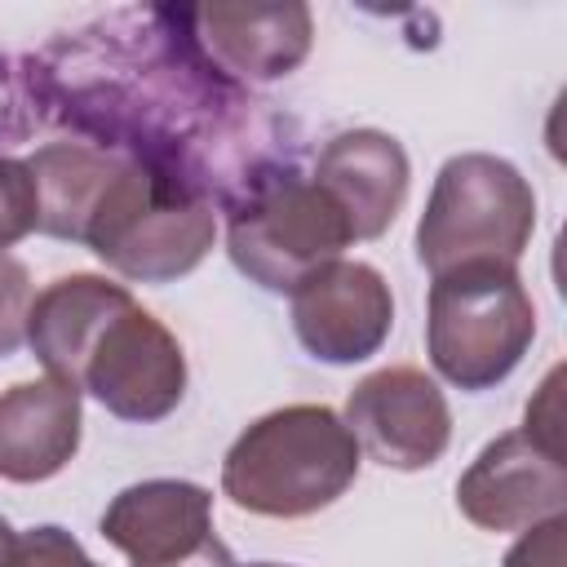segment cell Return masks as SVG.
Instances as JSON below:
<instances>
[{"label": "cell", "mask_w": 567, "mask_h": 567, "mask_svg": "<svg viewBox=\"0 0 567 567\" xmlns=\"http://www.w3.org/2000/svg\"><path fill=\"white\" fill-rule=\"evenodd\" d=\"M27 346L44 377L93 394L111 416L151 425L186 394L177 337L106 275H62L44 284L27 315Z\"/></svg>", "instance_id": "obj_1"}, {"label": "cell", "mask_w": 567, "mask_h": 567, "mask_svg": "<svg viewBox=\"0 0 567 567\" xmlns=\"http://www.w3.org/2000/svg\"><path fill=\"white\" fill-rule=\"evenodd\" d=\"M363 452L323 403H288L257 416L221 461V492L261 518H310L346 496Z\"/></svg>", "instance_id": "obj_2"}, {"label": "cell", "mask_w": 567, "mask_h": 567, "mask_svg": "<svg viewBox=\"0 0 567 567\" xmlns=\"http://www.w3.org/2000/svg\"><path fill=\"white\" fill-rule=\"evenodd\" d=\"M217 239V208L164 168L120 155L89 226L84 248L133 284H173L190 275Z\"/></svg>", "instance_id": "obj_3"}, {"label": "cell", "mask_w": 567, "mask_h": 567, "mask_svg": "<svg viewBox=\"0 0 567 567\" xmlns=\"http://www.w3.org/2000/svg\"><path fill=\"white\" fill-rule=\"evenodd\" d=\"M226 252L239 275L266 292H297L315 270L341 257L350 226L328 190L292 159L252 173L226 204Z\"/></svg>", "instance_id": "obj_4"}, {"label": "cell", "mask_w": 567, "mask_h": 567, "mask_svg": "<svg viewBox=\"0 0 567 567\" xmlns=\"http://www.w3.org/2000/svg\"><path fill=\"white\" fill-rule=\"evenodd\" d=\"M536 341L532 292L509 261H465L434 275L425 297V354L456 390L501 385Z\"/></svg>", "instance_id": "obj_5"}, {"label": "cell", "mask_w": 567, "mask_h": 567, "mask_svg": "<svg viewBox=\"0 0 567 567\" xmlns=\"http://www.w3.org/2000/svg\"><path fill=\"white\" fill-rule=\"evenodd\" d=\"M536 230V190L501 155H452L416 221V257L430 275L465 261H509L527 252Z\"/></svg>", "instance_id": "obj_6"}, {"label": "cell", "mask_w": 567, "mask_h": 567, "mask_svg": "<svg viewBox=\"0 0 567 567\" xmlns=\"http://www.w3.org/2000/svg\"><path fill=\"white\" fill-rule=\"evenodd\" d=\"M97 527L133 567H239L213 532V492L190 478H146L115 492Z\"/></svg>", "instance_id": "obj_7"}, {"label": "cell", "mask_w": 567, "mask_h": 567, "mask_svg": "<svg viewBox=\"0 0 567 567\" xmlns=\"http://www.w3.org/2000/svg\"><path fill=\"white\" fill-rule=\"evenodd\" d=\"M341 421L350 425L359 452L403 474L434 465L452 443V408L439 381L408 363L368 372L350 390Z\"/></svg>", "instance_id": "obj_8"}, {"label": "cell", "mask_w": 567, "mask_h": 567, "mask_svg": "<svg viewBox=\"0 0 567 567\" xmlns=\"http://www.w3.org/2000/svg\"><path fill=\"white\" fill-rule=\"evenodd\" d=\"M456 509L483 532H527L567 509L563 447L505 430L456 478Z\"/></svg>", "instance_id": "obj_9"}, {"label": "cell", "mask_w": 567, "mask_h": 567, "mask_svg": "<svg viewBox=\"0 0 567 567\" xmlns=\"http://www.w3.org/2000/svg\"><path fill=\"white\" fill-rule=\"evenodd\" d=\"M394 328V292L368 261H328L292 292V332L319 363H363Z\"/></svg>", "instance_id": "obj_10"}, {"label": "cell", "mask_w": 567, "mask_h": 567, "mask_svg": "<svg viewBox=\"0 0 567 567\" xmlns=\"http://www.w3.org/2000/svg\"><path fill=\"white\" fill-rule=\"evenodd\" d=\"M186 27L208 62L248 84L292 75L315 40L306 4H190Z\"/></svg>", "instance_id": "obj_11"}, {"label": "cell", "mask_w": 567, "mask_h": 567, "mask_svg": "<svg viewBox=\"0 0 567 567\" xmlns=\"http://www.w3.org/2000/svg\"><path fill=\"white\" fill-rule=\"evenodd\" d=\"M310 177L341 208L350 239H381L408 199L412 164L399 137L381 128H346L323 142Z\"/></svg>", "instance_id": "obj_12"}, {"label": "cell", "mask_w": 567, "mask_h": 567, "mask_svg": "<svg viewBox=\"0 0 567 567\" xmlns=\"http://www.w3.org/2000/svg\"><path fill=\"white\" fill-rule=\"evenodd\" d=\"M84 434V403L71 385L40 377L0 394V478L44 483L62 474Z\"/></svg>", "instance_id": "obj_13"}, {"label": "cell", "mask_w": 567, "mask_h": 567, "mask_svg": "<svg viewBox=\"0 0 567 567\" xmlns=\"http://www.w3.org/2000/svg\"><path fill=\"white\" fill-rule=\"evenodd\" d=\"M120 155L97 142H44L27 155V168L40 190V235L84 244V226L115 173Z\"/></svg>", "instance_id": "obj_14"}, {"label": "cell", "mask_w": 567, "mask_h": 567, "mask_svg": "<svg viewBox=\"0 0 567 567\" xmlns=\"http://www.w3.org/2000/svg\"><path fill=\"white\" fill-rule=\"evenodd\" d=\"M40 226V190L27 159L0 155V252Z\"/></svg>", "instance_id": "obj_15"}, {"label": "cell", "mask_w": 567, "mask_h": 567, "mask_svg": "<svg viewBox=\"0 0 567 567\" xmlns=\"http://www.w3.org/2000/svg\"><path fill=\"white\" fill-rule=\"evenodd\" d=\"M31 270L0 252V359L18 354V346H27V315H31Z\"/></svg>", "instance_id": "obj_16"}, {"label": "cell", "mask_w": 567, "mask_h": 567, "mask_svg": "<svg viewBox=\"0 0 567 567\" xmlns=\"http://www.w3.org/2000/svg\"><path fill=\"white\" fill-rule=\"evenodd\" d=\"M9 567H97V563L84 554V545L66 527L40 523V527H31L13 540Z\"/></svg>", "instance_id": "obj_17"}, {"label": "cell", "mask_w": 567, "mask_h": 567, "mask_svg": "<svg viewBox=\"0 0 567 567\" xmlns=\"http://www.w3.org/2000/svg\"><path fill=\"white\" fill-rule=\"evenodd\" d=\"M563 563H567V518L563 514L532 523L501 558V567H563Z\"/></svg>", "instance_id": "obj_18"}, {"label": "cell", "mask_w": 567, "mask_h": 567, "mask_svg": "<svg viewBox=\"0 0 567 567\" xmlns=\"http://www.w3.org/2000/svg\"><path fill=\"white\" fill-rule=\"evenodd\" d=\"M13 540H18V536H13V527H9L4 518H0V567H9V554H13Z\"/></svg>", "instance_id": "obj_19"}, {"label": "cell", "mask_w": 567, "mask_h": 567, "mask_svg": "<svg viewBox=\"0 0 567 567\" xmlns=\"http://www.w3.org/2000/svg\"><path fill=\"white\" fill-rule=\"evenodd\" d=\"M248 567H292V563H248Z\"/></svg>", "instance_id": "obj_20"}]
</instances>
